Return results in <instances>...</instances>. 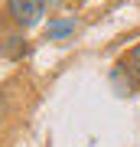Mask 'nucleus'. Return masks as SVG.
Returning <instances> with one entry per match:
<instances>
[{"label":"nucleus","mask_w":140,"mask_h":147,"mask_svg":"<svg viewBox=\"0 0 140 147\" xmlns=\"http://www.w3.org/2000/svg\"><path fill=\"white\" fill-rule=\"evenodd\" d=\"M121 62H124V65L130 69V72H137V75H140V42H137L134 49H130V53H127L124 59H121Z\"/></svg>","instance_id":"obj_4"},{"label":"nucleus","mask_w":140,"mask_h":147,"mask_svg":"<svg viewBox=\"0 0 140 147\" xmlns=\"http://www.w3.org/2000/svg\"><path fill=\"white\" fill-rule=\"evenodd\" d=\"M0 56L10 59V62H20V59L29 56V42H26L20 33H13V36H3V39H0Z\"/></svg>","instance_id":"obj_2"},{"label":"nucleus","mask_w":140,"mask_h":147,"mask_svg":"<svg viewBox=\"0 0 140 147\" xmlns=\"http://www.w3.org/2000/svg\"><path fill=\"white\" fill-rule=\"evenodd\" d=\"M3 118H7V95L0 92V121H3Z\"/></svg>","instance_id":"obj_5"},{"label":"nucleus","mask_w":140,"mask_h":147,"mask_svg":"<svg viewBox=\"0 0 140 147\" xmlns=\"http://www.w3.org/2000/svg\"><path fill=\"white\" fill-rule=\"evenodd\" d=\"M42 3H46V7H62L65 0H42Z\"/></svg>","instance_id":"obj_6"},{"label":"nucleus","mask_w":140,"mask_h":147,"mask_svg":"<svg viewBox=\"0 0 140 147\" xmlns=\"http://www.w3.org/2000/svg\"><path fill=\"white\" fill-rule=\"evenodd\" d=\"M75 16H56V20H49L46 23V39H52V42H59V39H68L75 33Z\"/></svg>","instance_id":"obj_3"},{"label":"nucleus","mask_w":140,"mask_h":147,"mask_svg":"<svg viewBox=\"0 0 140 147\" xmlns=\"http://www.w3.org/2000/svg\"><path fill=\"white\" fill-rule=\"evenodd\" d=\"M3 13H7V20H10L16 30H29V26H36L42 20L46 3H42V0H7Z\"/></svg>","instance_id":"obj_1"}]
</instances>
